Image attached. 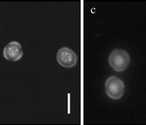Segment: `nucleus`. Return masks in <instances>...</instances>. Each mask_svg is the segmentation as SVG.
Here are the masks:
<instances>
[{"label":"nucleus","mask_w":146,"mask_h":125,"mask_svg":"<svg viewBox=\"0 0 146 125\" xmlns=\"http://www.w3.org/2000/svg\"><path fill=\"white\" fill-rule=\"evenodd\" d=\"M106 91L108 97L112 100H119L124 93V84L116 77H111L106 82Z\"/></svg>","instance_id":"nucleus-2"},{"label":"nucleus","mask_w":146,"mask_h":125,"mask_svg":"<svg viewBox=\"0 0 146 125\" xmlns=\"http://www.w3.org/2000/svg\"><path fill=\"white\" fill-rule=\"evenodd\" d=\"M108 62L115 71L123 72L130 64L129 54L123 49H115L110 54Z\"/></svg>","instance_id":"nucleus-1"},{"label":"nucleus","mask_w":146,"mask_h":125,"mask_svg":"<svg viewBox=\"0 0 146 125\" xmlns=\"http://www.w3.org/2000/svg\"><path fill=\"white\" fill-rule=\"evenodd\" d=\"M56 59L58 64L65 68L74 67L77 61V55L68 47H63L58 50Z\"/></svg>","instance_id":"nucleus-3"},{"label":"nucleus","mask_w":146,"mask_h":125,"mask_svg":"<svg viewBox=\"0 0 146 125\" xmlns=\"http://www.w3.org/2000/svg\"><path fill=\"white\" fill-rule=\"evenodd\" d=\"M23 49L21 45L17 41L9 43L4 49L3 55L6 59L11 61L19 60L23 56Z\"/></svg>","instance_id":"nucleus-4"}]
</instances>
